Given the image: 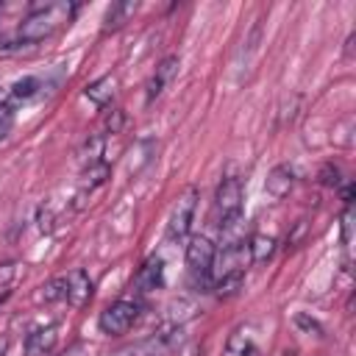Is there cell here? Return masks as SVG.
<instances>
[{"label": "cell", "mask_w": 356, "mask_h": 356, "mask_svg": "<svg viewBox=\"0 0 356 356\" xmlns=\"http://www.w3.org/2000/svg\"><path fill=\"white\" fill-rule=\"evenodd\" d=\"M75 8H78V6H72V3H50V6H44V8H36L33 14H28V17L19 22L17 39H19V42H42V39H47V36L56 33L64 22L72 19Z\"/></svg>", "instance_id": "cell-1"}, {"label": "cell", "mask_w": 356, "mask_h": 356, "mask_svg": "<svg viewBox=\"0 0 356 356\" xmlns=\"http://www.w3.org/2000/svg\"><path fill=\"white\" fill-rule=\"evenodd\" d=\"M214 214L220 228H231L239 222L242 214V181L239 178H222L214 192Z\"/></svg>", "instance_id": "cell-2"}, {"label": "cell", "mask_w": 356, "mask_h": 356, "mask_svg": "<svg viewBox=\"0 0 356 356\" xmlns=\"http://www.w3.org/2000/svg\"><path fill=\"white\" fill-rule=\"evenodd\" d=\"M250 253H248V242H228L222 245L220 253H214V261L209 267V281L217 284L228 275H236V273H245V264H248Z\"/></svg>", "instance_id": "cell-3"}, {"label": "cell", "mask_w": 356, "mask_h": 356, "mask_svg": "<svg viewBox=\"0 0 356 356\" xmlns=\"http://www.w3.org/2000/svg\"><path fill=\"white\" fill-rule=\"evenodd\" d=\"M139 320V303L134 300H117L111 306H106L97 317V325L103 334H111V337H122L134 323Z\"/></svg>", "instance_id": "cell-4"}, {"label": "cell", "mask_w": 356, "mask_h": 356, "mask_svg": "<svg viewBox=\"0 0 356 356\" xmlns=\"http://www.w3.org/2000/svg\"><path fill=\"white\" fill-rule=\"evenodd\" d=\"M197 197H200L197 189L189 186L175 200V206L170 211V220H167V236L170 239H184L189 234V225H192V217H195V209H197Z\"/></svg>", "instance_id": "cell-5"}, {"label": "cell", "mask_w": 356, "mask_h": 356, "mask_svg": "<svg viewBox=\"0 0 356 356\" xmlns=\"http://www.w3.org/2000/svg\"><path fill=\"white\" fill-rule=\"evenodd\" d=\"M214 253H217V248H214V242L209 236H203V234L192 236L189 245H186V264H189V270L197 273V275H209V267L214 261Z\"/></svg>", "instance_id": "cell-6"}, {"label": "cell", "mask_w": 356, "mask_h": 356, "mask_svg": "<svg viewBox=\"0 0 356 356\" xmlns=\"http://www.w3.org/2000/svg\"><path fill=\"white\" fill-rule=\"evenodd\" d=\"M178 67H181L178 56H167V58H161V61H159L156 72H153V75H150V81H147V103H153V100L164 92V86L175 78Z\"/></svg>", "instance_id": "cell-7"}, {"label": "cell", "mask_w": 356, "mask_h": 356, "mask_svg": "<svg viewBox=\"0 0 356 356\" xmlns=\"http://www.w3.org/2000/svg\"><path fill=\"white\" fill-rule=\"evenodd\" d=\"M164 284V261L159 259V256H150L142 267H139V273H136V278H134V286H136V292H153V289H159Z\"/></svg>", "instance_id": "cell-8"}, {"label": "cell", "mask_w": 356, "mask_h": 356, "mask_svg": "<svg viewBox=\"0 0 356 356\" xmlns=\"http://www.w3.org/2000/svg\"><path fill=\"white\" fill-rule=\"evenodd\" d=\"M292 186H295V170H292L289 164H275V167L270 170L267 181H264V189H267V195H273L275 200L286 197Z\"/></svg>", "instance_id": "cell-9"}, {"label": "cell", "mask_w": 356, "mask_h": 356, "mask_svg": "<svg viewBox=\"0 0 356 356\" xmlns=\"http://www.w3.org/2000/svg\"><path fill=\"white\" fill-rule=\"evenodd\" d=\"M67 278V303L70 306H83L92 298V281L83 270H72L64 275Z\"/></svg>", "instance_id": "cell-10"}, {"label": "cell", "mask_w": 356, "mask_h": 356, "mask_svg": "<svg viewBox=\"0 0 356 356\" xmlns=\"http://www.w3.org/2000/svg\"><path fill=\"white\" fill-rule=\"evenodd\" d=\"M136 8H139V3H134V0L111 3V8L106 11V22H103V28H106V31H117V28H122V25L136 14Z\"/></svg>", "instance_id": "cell-11"}, {"label": "cell", "mask_w": 356, "mask_h": 356, "mask_svg": "<svg viewBox=\"0 0 356 356\" xmlns=\"http://www.w3.org/2000/svg\"><path fill=\"white\" fill-rule=\"evenodd\" d=\"M114 86H117V83H114V78H111V75H103V78L92 81V83L86 86V92H83V95H86L95 106H100V108H103V106H108V103H111V97H114Z\"/></svg>", "instance_id": "cell-12"}, {"label": "cell", "mask_w": 356, "mask_h": 356, "mask_svg": "<svg viewBox=\"0 0 356 356\" xmlns=\"http://www.w3.org/2000/svg\"><path fill=\"white\" fill-rule=\"evenodd\" d=\"M56 345V328L47 325V328H39L28 337V353L31 356H47Z\"/></svg>", "instance_id": "cell-13"}, {"label": "cell", "mask_w": 356, "mask_h": 356, "mask_svg": "<svg viewBox=\"0 0 356 356\" xmlns=\"http://www.w3.org/2000/svg\"><path fill=\"white\" fill-rule=\"evenodd\" d=\"M228 353H231V356H259V348H256L253 337H250L245 328H239V331H234L231 339H228Z\"/></svg>", "instance_id": "cell-14"}, {"label": "cell", "mask_w": 356, "mask_h": 356, "mask_svg": "<svg viewBox=\"0 0 356 356\" xmlns=\"http://www.w3.org/2000/svg\"><path fill=\"white\" fill-rule=\"evenodd\" d=\"M275 250V239L267 236V234H253L250 242H248V253H250V261H267Z\"/></svg>", "instance_id": "cell-15"}, {"label": "cell", "mask_w": 356, "mask_h": 356, "mask_svg": "<svg viewBox=\"0 0 356 356\" xmlns=\"http://www.w3.org/2000/svg\"><path fill=\"white\" fill-rule=\"evenodd\" d=\"M14 108H17V100L11 97V89H8V86H0V136L11 128V122H14Z\"/></svg>", "instance_id": "cell-16"}, {"label": "cell", "mask_w": 356, "mask_h": 356, "mask_svg": "<svg viewBox=\"0 0 356 356\" xmlns=\"http://www.w3.org/2000/svg\"><path fill=\"white\" fill-rule=\"evenodd\" d=\"M8 89H11V97H14L17 103L31 100V97H36V92H39V78H33V75L19 78V81H14Z\"/></svg>", "instance_id": "cell-17"}, {"label": "cell", "mask_w": 356, "mask_h": 356, "mask_svg": "<svg viewBox=\"0 0 356 356\" xmlns=\"http://www.w3.org/2000/svg\"><path fill=\"white\" fill-rule=\"evenodd\" d=\"M42 298H44V300H67V278L58 275V278L47 281V284L42 286Z\"/></svg>", "instance_id": "cell-18"}, {"label": "cell", "mask_w": 356, "mask_h": 356, "mask_svg": "<svg viewBox=\"0 0 356 356\" xmlns=\"http://www.w3.org/2000/svg\"><path fill=\"white\" fill-rule=\"evenodd\" d=\"M242 275H245V273H236V275H228V278L217 281V284H214L217 295H220V298H231V295H236L239 286H242Z\"/></svg>", "instance_id": "cell-19"}, {"label": "cell", "mask_w": 356, "mask_h": 356, "mask_svg": "<svg viewBox=\"0 0 356 356\" xmlns=\"http://www.w3.org/2000/svg\"><path fill=\"white\" fill-rule=\"evenodd\" d=\"M320 181H323L325 186H337V184H339V170H337L334 164L323 167V172H320Z\"/></svg>", "instance_id": "cell-20"}, {"label": "cell", "mask_w": 356, "mask_h": 356, "mask_svg": "<svg viewBox=\"0 0 356 356\" xmlns=\"http://www.w3.org/2000/svg\"><path fill=\"white\" fill-rule=\"evenodd\" d=\"M120 125H122V111H117V108H114V114H108V117H106V128H108L111 134H117V131H120Z\"/></svg>", "instance_id": "cell-21"}, {"label": "cell", "mask_w": 356, "mask_h": 356, "mask_svg": "<svg viewBox=\"0 0 356 356\" xmlns=\"http://www.w3.org/2000/svg\"><path fill=\"white\" fill-rule=\"evenodd\" d=\"M298 325H303V328H309V331H317V334H320V325H317L314 320H309L306 314H298Z\"/></svg>", "instance_id": "cell-22"}]
</instances>
